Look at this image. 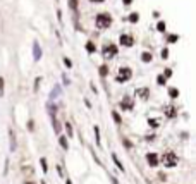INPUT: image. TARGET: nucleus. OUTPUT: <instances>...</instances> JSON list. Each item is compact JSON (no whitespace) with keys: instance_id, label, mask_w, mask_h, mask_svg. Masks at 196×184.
I'll return each instance as SVG.
<instances>
[{"instance_id":"f257e3e1","label":"nucleus","mask_w":196,"mask_h":184,"mask_svg":"<svg viewBox=\"0 0 196 184\" xmlns=\"http://www.w3.org/2000/svg\"><path fill=\"white\" fill-rule=\"evenodd\" d=\"M110 22H112V17L108 16V14H100L97 17V26L100 29H103V28H108L110 26Z\"/></svg>"},{"instance_id":"f03ea898","label":"nucleus","mask_w":196,"mask_h":184,"mask_svg":"<svg viewBox=\"0 0 196 184\" xmlns=\"http://www.w3.org/2000/svg\"><path fill=\"white\" fill-rule=\"evenodd\" d=\"M131 76H133L131 69H129V67H122L119 71V74H117V81L124 83V81H127V79H131Z\"/></svg>"},{"instance_id":"7ed1b4c3","label":"nucleus","mask_w":196,"mask_h":184,"mask_svg":"<svg viewBox=\"0 0 196 184\" xmlns=\"http://www.w3.org/2000/svg\"><path fill=\"white\" fill-rule=\"evenodd\" d=\"M163 164H165V167H175V164H177V157H175L172 151H169V153L163 155Z\"/></svg>"},{"instance_id":"20e7f679","label":"nucleus","mask_w":196,"mask_h":184,"mask_svg":"<svg viewBox=\"0 0 196 184\" xmlns=\"http://www.w3.org/2000/svg\"><path fill=\"white\" fill-rule=\"evenodd\" d=\"M115 54H117V47H115V45H107V47L103 48V57H105V59H112Z\"/></svg>"},{"instance_id":"39448f33","label":"nucleus","mask_w":196,"mask_h":184,"mask_svg":"<svg viewBox=\"0 0 196 184\" xmlns=\"http://www.w3.org/2000/svg\"><path fill=\"white\" fill-rule=\"evenodd\" d=\"M146 160H148V165H150V167H157V164H158V157H157L155 153H148Z\"/></svg>"},{"instance_id":"423d86ee","label":"nucleus","mask_w":196,"mask_h":184,"mask_svg":"<svg viewBox=\"0 0 196 184\" xmlns=\"http://www.w3.org/2000/svg\"><path fill=\"white\" fill-rule=\"evenodd\" d=\"M120 43L126 45V47H131V45H133V38L127 36V34H122V36H120Z\"/></svg>"},{"instance_id":"0eeeda50","label":"nucleus","mask_w":196,"mask_h":184,"mask_svg":"<svg viewBox=\"0 0 196 184\" xmlns=\"http://www.w3.org/2000/svg\"><path fill=\"white\" fill-rule=\"evenodd\" d=\"M33 50H35V60H38L40 57H42V52H40V47H38V43L33 45Z\"/></svg>"},{"instance_id":"6e6552de","label":"nucleus","mask_w":196,"mask_h":184,"mask_svg":"<svg viewBox=\"0 0 196 184\" xmlns=\"http://www.w3.org/2000/svg\"><path fill=\"white\" fill-rule=\"evenodd\" d=\"M120 105H122V109H133V102L131 100H124Z\"/></svg>"},{"instance_id":"1a4fd4ad","label":"nucleus","mask_w":196,"mask_h":184,"mask_svg":"<svg viewBox=\"0 0 196 184\" xmlns=\"http://www.w3.org/2000/svg\"><path fill=\"white\" fill-rule=\"evenodd\" d=\"M138 95H140V96H143V98L146 100V98H148V89H146V88H143V89H138Z\"/></svg>"},{"instance_id":"9d476101","label":"nucleus","mask_w":196,"mask_h":184,"mask_svg":"<svg viewBox=\"0 0 196 184\" xmlns=\"http://www.w3.org/2000/svg\"><path fill=\"white\" fill-rule=\"evenodd\" d=\"M112 160L115 162V164H117V167H119L120 171H124V167H122V164L119 162V158H117V155H112Z\"/></svg>"},{"instance_id":"9b49d317","label":"nucleus","mask_w":196,"mask_h":184,"mask_svg":"<svg viewBox=\"0 0 196 184\" xmlns=\"http://www.w3.org/2000/svg\"><path fill=\"white\" fill-rule=\"evenodd\" d=\"M100 74L107 76V74H108V67H107V66H102V67H100Z\"/></svg>"},{"instance_id":"f8f14e48","label":"nucleus","mask_w":196,"mask_h":184,"mask_svg":"<svg viewBox=\"0 0 196 184\" xmlns=\"http://www.w3.org/2000/svg\"><path fill=\"white\" fill-rule=\"evenodd\" d=\"M10 148L12 150H16V143H14V133L10 131Z\"/></svg>"},{"instance_id":"ddd939ff","label":"nucleus","mask_w":196,"mask_h":184,"mask_svg":"<svg viewBox=\"0 0 196 184\" xmlns=\"http://www.w3.org/2000/svg\"><path fill=\"white\" fill-rule=\"evenodd\" d=\"M129 21H131V22H136V21H138V14L133 12L131 16H129Z\"/></svg>"},{"instance_id":"4468645a","label":"nucleus","mask_w":196,"mask_h":184,"mask_svg":"<svg viewBox=\"0 0 196 184\" xmlns=\"http://www.w3.org/2000/svg\"><path fill=\"white\" fill-rule=\"evenodd\" d=\"M141 57H143V60H145V62H150V60H151V55L148 54V52H146V54H143Z\"/></svg>"},{"instance_id":"2eb2a0df","label":"nucleus","mask_w":196,"mask_h":184,"mask_svg":"<svg viewBox=\"0 0 196 184\" xmlns=\"http://www.w3.org/2000/svg\"><path fill=\"white\" fill-rule=\"evenodd\" d=\"M86 48H88V52H95V50H97V47H95L93 43H88V45H86Z\"/></svg>"},{"instance_id":"dca6fc26","label":"nucleus","mask_w":196,"mask_h":184,"mask_svg":"<svg viewBox=\"0 0 196 184\" xmlns=\"http://www.w3.org/2000/svg\"><path fill=\"white\" fill-rule=\"evenodd\" d=\"M112 117H114V121H115V122H120V115L117 114V112H112Z\"/></svg>"},{"instance_id":"f3484780","label":"nucleus","mask_w":196,"mask_h":184,"mask_svg":"<svg viewBox=\"0 0 196 184\" xmlns=\"http://www.w3.org/2000/svg\"><path fill=\"white\" fill-rule=\"evenodd\" d=\"M60 145H62V148H64V150H67V141H65V138H60Z\"/></svg>"},{"instance_id":"a211bd4d","label":"nucleus","mask_w":196,"mask_h":184,"mask_svg":"<svg viewBox=\"0 0 196 184\" xmlns=\"http://www.w3.org/2000/svg\"><path fill=\"white\" fill-rule=\"evenodd\" d=\"M69 7L71 9H76L77 7V0H69Z\"/></svg>"},{"instance_id":"6ab92c4d","label":"nucleus","mask_w":196,"mask_h":184,"mask_svg":"<svg viewBox=\"0 0 196 184\" xmlns=\"http://www.w3.org/2000/svg\"><path fill=\"white\" fill-rule=\"evenodd\" d=\"M65 129H67V134L72 136V126H71V124H65Z\"/></svg>"},{"instance_id":"aec40b11","label":"nucleus","mask_w":196,"mask_h":184,"mask_svg":"<svg viewBox=\"0 0 196 184\" xmlns=\"http://www.w3.org/2000/svg\"><path fill=\"white\" fill-rule=\"evenodd\" d=\"M40 162H42V167H43V172H47V169H48V167H47V160H45V158H42V160H40Z\"/></svg>"},{"instance_id":"412c9836","label":"nucleus","mask_w":196,"mask_h":184,"mask_svg":"<svg viewBox=\"0 0 196 184\" xmlns=\"http://www.w3.org/2000/svg\"><path fill=\"white\" fill-rule=\"evenodd\" d=\"M0 95H4V77H0Z\"/></svg>"},{"instance_id":"4be33fe9","label":"nucleus","mask_w":196,"mask_h":184,"mask_svg":"<svg viewBox=\"0 0 196 184\" xmlns=\"http://www.w3.org/2000/svg\"><path fill=\"white\" fill-rule=\"evenodd\" d=\"M167 55H169V50L163 48V50H162V59H167Z\"/></svg>"},{"instance_id":"5701e85b","label":"nucleus","mask_w":196,"mask_h":184,"mask_svg":"<svg viewBox=\"0 0 196 184\" xmlns=\"http://www.w3.org/2000/svg\"><path fill=\"white\" fill-rule=\"evenodd\" d=\"M95 134H97V143L100 145V133H98V127H95Z\"/></svg>"},{"instance_id":"b1692460","label":"nucleus","mask_w":196,"mask_h":184,"mask_svg":"<svg viewBox=\"0 0 196 184\" xmlns=\"http://www.w3.org/2000/svg\"><path fill=\"white\" fill-rule=\"evenodd\" d=\"M158 31H163V29H165V24H163V22H158Z\"/></svg>"},{"instance_id":"393cba45","label":"nucleus","mask_w":196,"mask_h":184,"mask_svg":"<svg viewBox=\"0 0 196 184\" xmlns=\"http://www.w3.org/2000/svg\"><path fill=\"white\" fill-rule=\"evenodd\" d=\"M172 76V71L170 69H165V77H170Z\"/></svg>"},{"instance_id":"a878e982","label":"nucleus","mask_w":196,"mask_h":184,"mask_svg":"<svg viewBox=\"0 0 196 184\" xmlns=\"http://www.w3.org/2000/svg\"><path fill=\"white\" fill-rule=\"evenodd\" d=\"M165 83V77L163 76H158V84H163Z\"/></svg>"},{"instance_id":"bb28decb","label":"nucleus","mask_w":196,"mask_h":184,"mask_svg":"<svg viewBox=\"0 0 196 184\" xmlns=\"http://www.w3.org/2000/svg\"><path fill=\"white\" fill-rule=\"evenodd\" d=\"M167 115H170V117L174 115V109H172V107H170V109H167Z\"/></svg>"},{"instance_id":"cd10ccee","label":"nucleus","mask_w":196,"mask_h":184,"mask_svg":"<svg viewBox=\"0 0 196 184\" xmlns=\"http://www.w3.org/2000/svg\"><path fill=\"white\" fill-rule=\"evenodd\" d=\"M150 126H151V127H157V126H158V122H157V121H150Z\"/></svg>"},{"instance_id":"c85d7f7f","label":"nucleus","mask_w":196,"mask_h":184,"mask_svg":"<svg viewBox=\"0 0 196 184\" xmlns=\"http://www.w3.org/2000/svg\"><path fill=\"white\" fill-rule=\"evenodd\" d=\"M170 95H172V96H177V89H170Z\"/></svg>"},{"instance_id":"c756f323","label":"nucleus","mask_w":196,"mask_h":184,"mask_svg":"<svg viewBox=\"0 0 196 184\" xmlns=\"http://www.w3.org/2000/svg\"><path fill=\"white\" fill-rule=\"evenodd\" d=\"M175 40H177V36H175V34H172V36L169 38V41H175Z\"/></svg>"},{"instance_id":"7c9ffc66","label":"nucleus","mask_w":196,"mask_h":184,"mask_svg":"<svg viewBox=\"0 0 196 184\" xmlns=\"http://www.w3.org/2000/svg\"><path fill=\"white\" fill-rule=\"evenodd\" d=\"M64 62H65V66H67V67H71V66H72V64H71V60H69V59H65V60H64Z\"/></svg>"},{"instance_id":"2f4dec72","label":"nucleus","mask_w":196,"mask_h":184,"mask_svg":"<svg viewBox=\"0 0 196 184\" xmlns=\"http://www.w3.org/2000/svg\"><path fill=\"white\" fill-rule=\"evenodd\" d=\"M131 2H133V0H124V4H126V5H129Z\"/></svg>"},{"instance_id":"473e14b6","label":"nucleus","mask_w":196,"mask_h":184,"mask_svg":"<svg viewBox=\"0 0 196 184\" xmlns=\"http://www.w3.org/2000/svg\"><path fill=\"white\" fill-rule=\"evenodd\" d=\"M91 2H95V4H98V2H103V0H91Z\"/></svg>"},{"instance_id":"72a5a7b5","label":"nucleus","mask_w":196,"mask_h":184,"mask_svg":"<svg viewBox=\"0 0 196 184\" xmlns=\"http://www.w3.org/2000/svg\"><path fill=\"white\" fill-rule=\"evenodd\" d=\"M65 184H72V183H71V181H65Z\"/></svg>"},{"instance_id":"f704fd0d","label":"nucleus","mask_w":196,"mask_h":184,"mask_svg":"<svg viewBox=\"0 0 196 184\" xmlns=\"http://www.w3.org/2000/svg\"><path fill=\"white\" fill-rule=\"evenodd\" d=\"M24 184H35V183H29V181H28V183H24Z\"/></svg>"}]
</instances>
